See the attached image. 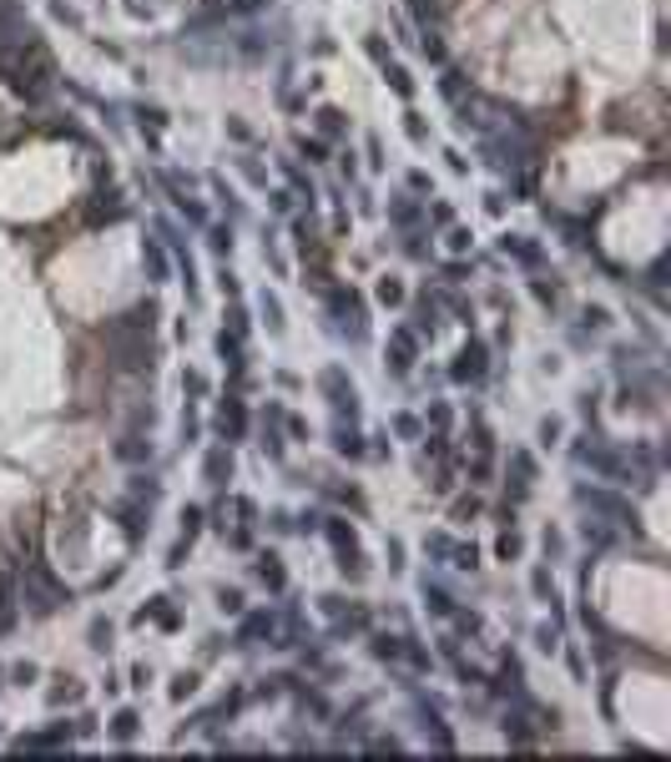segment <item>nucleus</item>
<instances>
[{"mask_svg":"<svg viewBox=\"0 0 671 762\" xmlns=\"http://www.w3.org/2000/svg\"><path fill=\"white\" fill-rule=\"evenodd\" d=\"M218 425H223V434H243V404H237V399H227V404H223Z\"/></svg>","mask_w":671,"mask_h":762,"instance_id":"obj_3","label":"nucleus"},{"mask_svg":"<svg viewBox=\"0 0 671 762\" xmlns=\"http://www.w3.org/2000/svg\"><path fill=\"white\" fill-rule=\"evenodd\" d=\"M404 121H409V137H414V142H424V121H419V116H414V112H409V116H404Z\"/></svg>","mask_w":671,"mask_h":762,"instance_id":"obj_16","label":"nucleus"},{"mask_svg":"<svg viewBox=\"0 0 671 762\" xmlns=\"http://www.w3.org/2000/svg\"><path fill=\"white\" fill-rule=\"evenodd\" d=\"M394 218H399V222H414L419 213H414V207H409V197H399V207H394Z\"/></svg>","mask_w":671,"mask_h":762,"instance_id":"obj_14","label":"nucleus"},{"mask_svg":"<svg viewBox=\"0 0 671 762\" xmlns=\"http://www.w3.org/2000/svg\"><path fill=\"white\" fill-rule=\"evenodd\" d=\"M257 576H263V581H268L273 590L283 586V570H278V556H263V565H257Z\"/></svg>","mask_w":671,"mask_h":762,"instance_id":"obj_7","label":"nucleus"},{"mask_svg":"<svg viewBox=\"0 0 671 762\" xmlns=\"http://www.w3.org/2000/svg\"><path fill=\"white\" fill-rule=\"evenodd\" d=\"M121 459H142V439H126L121 444Z\"/></svg>","mask_w":671,"mask_h":762,"instance_id":"obj_17","label":"nucleus"},{"mask_svg":"<svg viewBox=\"0 0 671 762\" xmlns=\"http://www.w3.org/2000/svg\"><path fill=\"white\" fill-rule=\"evenodd\" d=\"M374 651H379V656H399V641H389V637H379V641H374Z\"/></svg>","mask_w":671,"mask_h":762,"instance_id":"obj_15","label":"nucleus"},{"mask_svg":"<svg viewBox=\"0 0 671 762\" xmlns=\"http://www.w3.org/2000/svg\"><path fill=\"white\" fill-rule=\"evenodd\" d=\"M318 126H323L329 137H338V132H343V116H338L333 107H323V112H318Z\"/></svg>","mask_w":671,"mask_h":762,"instance_id":"obj_8","label":"nucleus"},{"mask_svg":"<svg viewBox=\"0 0 671 762\" xmlns=\"http://www.w3.org/2000/svg\"><path fill=\"white\" fill-rule=\"evenodd\" d=\"M212 247L227 252V247H232V232H227V227H212Z\"/></svg>","mask_w":671,"mask_h":762,"instance_id":"obj_13","label":"nucleus"},{"mask_svg":"<svg viewBox=\"0 0 671 762\" xmlns=\"http://www.w3.org/2000/svg\"><path fill=\"white\" fill-rule=\"evenodd\" d=\"M369 56L379 61V66H389V51H384V36H369Z\"/></svg>","mask_w":671,"mask_h":762,"instance_id":"obj_11","label":"nucleus"},{"mask_svg":"<svg viewBox=\"0 0 671 762\" xmlns=\"http://www.w3.org/2000/svg\"><path fill=\"white\" fill-rule=\"evenodd\" d=\"M505 252H515L520 263H535V258H540V252L530 247V238H505Z\"/></svg>","mask_w":671,"mask_h":762,"instance_id":"obj_6","label":"nucleus"},{"mask_svg":"<svg viewBox=\"0 0 671 762\" xmlns=\"http://www.w3.org/2000/svg\"><path fill=\"white\" fill-rule=\"evenodd\" d=\"M384 71H389V81H394V91H399L404 101H409V96H414V81H409V71H404V66H394V61H389V66H384Z\"/></svg>","mask_w":671,"mask_h":762,"instance_id":"obj_4","label":"nucleus"},{"mask_svg":"<svg viewBox=\"0 0 671 762\" xmlns=\"http://www.w3.org/2000/svg\"><path fill=\"white\" fill-rule=\"evenodd\" d=\"M112 732H116V737H132V732H137V712H121Z\"/></svg>","mask_w":671,"mask_h":762,"instance_id":"obj_10","label":"nucleus"},{"mask_svg":"<svg viewBox=\"0 0 671 762\" xmlns=\"http://www.w3.org/2000/svg\"><path fill=\"white\" fill-rule=\"evenodd\" d=\"M223 475H232V459H227V450H212L207 455V480H223Z\"/></svg>","mask_w":671,"mask_h":762,"instance_id":"obj_5","label":"nucleus"},{"mask_svg":"<svg viewBox=\"0 0 671 762\" xmlns=\"http://www.w3.org/2000/svg\"><path fill=\"white\" fill-rule=\"evenodd\" d=\"M454 379H485V344H465V353L454 358Z\"/></svg>","mask_w":671,"mask_h":762,"instance_id":"obj_1","label":"nucleus"},{"mask_svg":"<svg viewBox=\"0 0 671 762\" xmlns=\"http://www.w3.org/2000/svg\"><path fill=\"white\" fill-rule=\"evenodd\" d=\"M146 263H151V273H157V278H162V273H167V258H162V252L151 247V243H146Z\"/></svg>","mask_w":671,"mask_h":762,"instance_id":"obj_12","label":"nucleus"},{"mask_svg":"<svg viewBox=\"0 0 671 762\" xmlns=\"http://www.w3.org/2000/svg\"><path fill=\"white\" fill-rule=\"evenodd\" d=\"M263 319H268V328H273V333L283 328V308H278V298H263Z\"/></svg>","mask_w":671,"mask_h":762,"instance_id":"obj_9","label":"nucleus"},{"mask_svg":"<svg viewBox=\"0 0 671 762\" xmlns=\"http://www.w3.org/2000/svg\"><path fill=\"white\" fill-rule=\"evenodd\" d=\"M535 293H540L545 303H555V298H560V288H555V283H535Z\"/></svg>","mask_w":671,"mask_h":762,"instance_id":"obj_19","label":"nucleus"},{"mask_svg":"<svg viewBox=\"0 0 671 762\" xmlns=\"http://www.w3.org/2000/svg\"><path fill=\"white\" fill-rule=\"evenodd\" d=\"M192 687H197V676H177V687H172V696H187Z\"/></svg>","mask_w":671,"mask_h":762,"instance_id":"obj_18","label":"nucleus"},{"mask_svg":"<svg viewBox=\"0 0 671 762\" xmlns=\"http://www.w3.org/2000/svg\"><path fill=\"white\" fill-rule=\"evenodd\" d=\"M409 364H414V333L399 328L394 333V374H409Z\"/></svg>","mask_w":671,"mask_h":762,"instance_id":"obj_2","label":"nucleus"}]
</instances>
